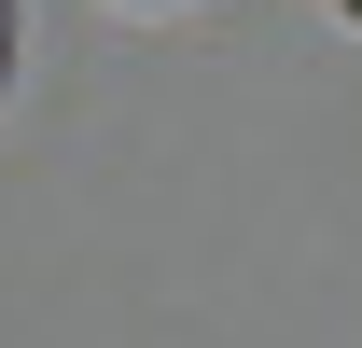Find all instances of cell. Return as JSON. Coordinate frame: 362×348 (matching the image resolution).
<instances>
[{
	"instance_id": "obj_1",
	"label": "cell",
	"mask_w": 362,
	"mask_h": 348,
	"mask_svg": "<svg viewBox=\"0 0 362 348\" xmlns=\"http://www.w3.org/2000/svg\"><path fill=\"white\" fill-rule=\"evenodd\" d=\"M0 70H14V0H0Z\"/></svg>"
},
{
	"instance_id": "obj_2",
	"label": "cell",
	"mask_w": 362,
	"mask_h": 348,
	"mask_svg": "<svg viewBox=\"0 0 362 348\" xmlns=\"http://www.w3.org/2000/svg\"><path fill=\"white\" fill-rule=\"evenodd\" d=\"M349 14H362V0H349Z\"/></svg>"
}]
</instances>
